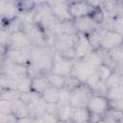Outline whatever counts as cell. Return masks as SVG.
I'll return each instance as SVG.
<instances>
[{"mask_svg": "<svg viewBox=\"0 0 123 123\" xmlns=\"http://www.w3.org/2000/svg\"><path fill=\"white\" fill-rule=\"evenodd\" d=\"M89 110L91 111V112L96 113V114H100L102 113L106 108H107V101L99 96H95L92 97L89 100Z\"/></svg>", "mask_w": 123, "mask_h": 123, "instance_id": "1", "label": "cell"}, {"mask_svg": "<svg viewBox=\"0 0 123 123\" xmlns=\"http://www.w3.org/2000/svg\"><path fill=\"white\" fill-rule=\"evenodd\" d=\"M71 116L74 118V120H76L77 122H83L85 120H86L87 118V113L86 112V111H84L81 108H75V110L72 111Z\"/></svg>", "mask_w": 123, "mask_h": 123, "instance_id": "2", "label": "cell"}, {"mask_svg": "<svg viewBox=\"0 0 123 123\" xmlns=\"http://www.w3.org/2000/svg\"><path fill=\"white\" fill-rule=\"evenodd\" d=\"M87 8H88V7H87L86 4H81V3H79V4L72 5V6H71V11L76 10V12H73V13H74V14H77V16H80V15H82V14H84V13L86 12Z\"/></svg>", "mask_w": 123, "mask_h": 123, "instance_id": "3", "label": "cell"}]
</instances>
